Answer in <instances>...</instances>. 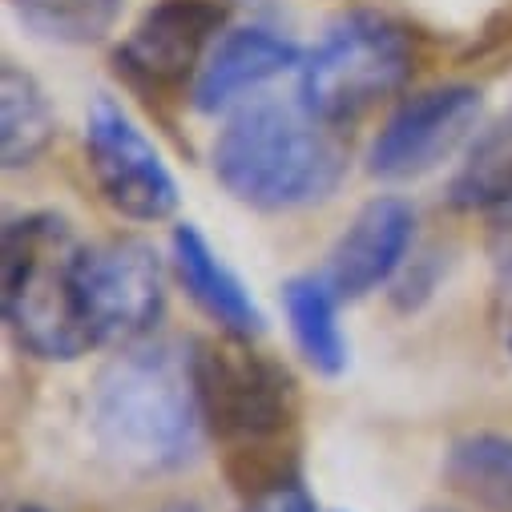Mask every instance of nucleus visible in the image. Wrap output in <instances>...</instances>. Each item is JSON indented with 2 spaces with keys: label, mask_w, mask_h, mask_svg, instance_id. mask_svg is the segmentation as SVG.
Instances as JSON below:
<instances>
[{
  "label": "nucleus",
  "mask_w": 512,
  "mask_h": 512,
  "mask_svg": "<svg viewBox=\"0 0 512 512\" xmlns=\"http://www.w3.org/2000/svg\"><path fill=\"white\" fill-rule=\"evenodd\" d=\"M89 428L101 456L125 476H162L182 468L206 428L194 351L162 339L125 343L97 371Z\"/></svg>",
  "instance_id": "obj_1"
},
{
  "label": "nucleus",
  "mask_w": 512,
  "mask_h": 512,
  "mask_svg": "<svg viewBox=\"0 0 512 512\" xmlns=\"http://www.w3.org/2000/svg\"><path fill=\"white\" fill-rule=\"evenodd\" d=\"M210 166L234 202L279 214L331 198L347 174V154L303 101L250 97L218 130Z\"/></svg>",
  "instance_id": "obj_2"
},
{
  "label": "nucleus",
  "mask_w": 512,
  "mask_h": 512,
  "mask_svg": "<svg viewBox=\"0 0 512 512\" xmlns=\"http://www.w3.org/2000/svg\"><path fill=\"white\" fill-rule=\"evenodd\" d=\"M85 254L77 230L49 210L5 226V323L21 351L73 363L97 347L85 311Z\"/></svg>",
  "instance_id": "obj_3"
},
{
  "label": "nucleus",
  "mask_w": 512,
  "mask_h": 512,
  "mask_svg": "<svg viewBox=\"0 0 512 512\" xmlns=\"http://www.w3.org/2000/svg\"><path fill=\"white\" fill-rule=\"evenodd\" d=\"M190 351L206 432L246 464L279 452L299 420L295 375L238 335L202 339Z\"/></svg>",
  "instance_id": "obj_4"
},
{
  "label": "nucleus",
  "mask_w": 512,
  "mask_h": 512,
  "mask_svg": "<svg viewBox=\"0 0 512 512\" xmlns=\"http://www.w3.org/2000/svg\"><path fill=\"white\" fill-rule=\"evenodd\" d=\"M412 73V41L408 33L379 17L351 13L335 21L323 41L303 53L299 65V101L323 125H351L388 101Z\"/></svg>",
  "instance_id": "obj_5"
},
{
  "label": "nucleus",
  "mask_w": 512,
  "mask_h": 512,
  "mask_svg": "<svg viewBox=\"0 0 512 512\" xmlns=\"http://www.w3.org/2000/svg\"><path fill=\"white\" fill-rule=\"evenodd\" d=\"M85 158L101 198L130 222H162L178 210V182L162 150L113 97H93L85 117Z\"/></svg>",
  "instance_id": "obj_6"
},
{
  "label": "nucleus",
  "mask_w": 512,
  "mask_h": 512,
  "mask_svg": "<svg viewBox=\"0 0 512 512\" xmlns=\"http://www.w3.org/2000/svg\"><path fill=\"white\" fill-rule=\"evenodd\" d=\"M484 93L464 81L404 97L367 150V170L383 182H408L448 162L476 130Z\"/></svg>",
  "instance_id": "obj_7"
},
{
  "label": "nucleus",
  "mask_w": 512,
  "mask_h": 512,
  "mask_svg": "<svg viewBox=\"0 0 512 512\" xmlns=\"http://www.w3.org/2000/svg\"><path fill=\"white\" fill-rule=\"evenodd\" d=\"M85 311L97 343H138L166 311V267L158 250L138 238L89 246Z\"/></svg>",
  "instance_id": "obj_8"
},
{
  "label": "nucleus",
  "mask_w": 512,
  "mask_h": 512,
  "mask_svg": "<svg viewBox=\"0 0 512 512\" xmlns=\"http://www.w3.org/2000/svg\"><path fill=\"white\" fill-rule=\"evenodd\" d=\"M222 29V0H158L117 45V69L142 89H178L186 81L194 85Z\"/></svg>",
  "instance_id": "obj_9"
},
{
  "label": "nucleus",
  "mask_w": 512,
  "mask_h": 512,
  "mask_svg": "<svg viewBox=\"0 0 512 512\" xmlns=\"http://www.w3.org/2000/svg\"><path fill=\"white\" fill-rule=\"evenodd\" d=\"M412 234H416V210L404 198L379 194L363 202L347 222V230L335 238L323 279L343 303H355L379 291L404 267L412 250Z\"/></svg>",
  "instance_id": "obj_10"
},
{
  "label": "nucleus",
  "mask_w": 512,
  "mask_h": 512,
  "mask_svg": "<svg viewBox=\"0 0 512 512\" xmlns=\"http://www.w3.org/2000/svg\"><path fill=\"white\" fill-rule=\"evenodd\" d=\"M299 65H303V53L283 33L267 25H238V29H226L206 53L190 85V101L198 113H222L238 105L246 93L271 85L275 77Z\"/></svg>",
  "instance_id": "obj_11"
},
{
  "label": "nucleus",
  "mask_w": 512,
  "mask_h": 512,
  "mask_svg": "<svg viewBox=\"0 0 512 512\" xmlns=\"http://www.w3.org/2000/svg\"><path fill=\"white\" fill-rule=\"evenodd\" d=\"M170 259H174V275L186 287V295L194 299V307L222 335H238V339L263 335V327H267L263 307L254 303L246 283L226 267V259L210 246V238L194 222L174 226V234H170Z\"/></svg>",
  "instance_id": "obj_12"
},
{
  "label": "nucleus",
  "mask_w": 512,
  "mask_h": 512,
  "mask_svg": "<svg viewBox=\"0 0 512 512\" xmlns=\"http://www.w3.org/2000/svg\"><path fill=\"white\" fill-rule=\"evenodd\" d=\"M339 295L323 275H295L283 283V311L291 323V339L299 355L319 375H343L347 371V335L339 327Z\"/></svg>",
  "instance_id": "obj_13"
},
{
  "label": "nucleus",
  "mask_w": 512,
  "mask_h": 512,
  "mask_svg": "<svg viewBox=\"0 0 512 512\" xmlns=\"http://www.w3.org/2000/svg\"><path fill=\"white\" fill-rule=\"evenodd\" d=\"M53 138L57 113L45 85L17 61H5V69H0V154H5V170L33 166Z\"/></svg>",
  "instance_id": "obj_14"
},
{
  "label": "nucleus",
  "mask_w": 512,
  "mask_h": 512,
  "mask_svg": "<svg viewBox=\"0 0 512 512\" xmlns=\"http://www.w3.org/2000/svg\"><path fill=\"white\" fill-rule=\"evenodd\" d=\"M448 202L456 210H500L512 202V109L488 121L468 142L464 162L448 182Z\"/></svg>",
  "instance_id": "obj_15"
},
{
  "label": "nucleus",
  "mask_w": 512,
  "mask_h": 512,
  "mask_svg": "<svg viewBox=\"0 0 512 512\" xmlns=\"http://www.w3.org/2000/svg\"><path fill=\"white\" fill-rule=\"evenodd\" d=\"M444 480L484 512H512V436L468 432L452 440Z\"/></svg>",
  "instance_id": "obj_16"
},
{
  "label": "nucleus",
  "mask_w": 512,
  "mask_h": 512,
  "mask_svg": "<svg viewBox=\"0 0 512 512\" xmlns=\"http://www.w3.org/2000/svg\"><path fill=\"white\" fill-rule=\"evenodd\" d=\"M9 5L21 25L53 45H93L121 17V0H9Z\"/></svg>",
  "instance_id": "obj_17"
},
{
  "label": "nucleus",
  "mask_w": 512,
  "mask_h": 512,
  "mask_svg": "<svg viewBox=\"0 0 512 512\" xmlns=\"http://www.w3.org/2000/svg\"><path fill=\"white\" fill-rule=\"evenodd\" d=\"M242 512H319V504H315V496L295 476H287L279 484H267L259 492H250Z\"/></svg>",
  "instance_id": "obj_18"
},
{
  "label": "nucleus",
  "mask_w": 512,
  "mask_h": 512,
  "mask_svg": "<svg viewBox=\"0 0 512 512\" xmlns=\"http://www.w3.org/2000/svg\"><path fill=\"white\" fill-rule=\"evenodd\" d=\"M496 287H500V299L512 307V226L504 230V242L496 250Z\"/></svg>",
  "instance_id": "obj_19"
},
{
  "label": "nucleus",
  "mask_w": 512,
  "mask_h": 512,
  "mask_svg": "<svg viewBox=\"0 0 512 512\" xmlns=\"http://www.w3.org/2000/svg\"><path fill=\"white\" fill-rule=\"evenodd\" d=\"M158 512H202L198 504H190V500H174V504H162Z\"/></svg>",
  "instance_id": "obj_20"
},
{
  "label": "nucleus",
  "mask_w": 512,
  "mask_h": 512,
  "mask_svg": "<svg viewBox=\"0 0 512 512\" xmlns=\"http://www.w3.org/2000/svg\"><path fill=\"white\" fill-rule=\"evenodd\" d=\"M17 512H53V508H41V504H25V508H17Z\"/></svg>",
  "instance_id": "obj_21"
},
{
  "label": "nucleus",
  "mask_w": 512,
  "mask_h": 512,
  "mask_svg": "<svg viewBox=\"0 0 512 512\" xmlns=\"http://www.w3.org/2000/svg\"><path fill=\"white\" fill-rule=\"evenodd\" d=\"M508 355H512V335H508Z\"/></svg>",
  "instance_id": "obj_22"
}]
</instances>
